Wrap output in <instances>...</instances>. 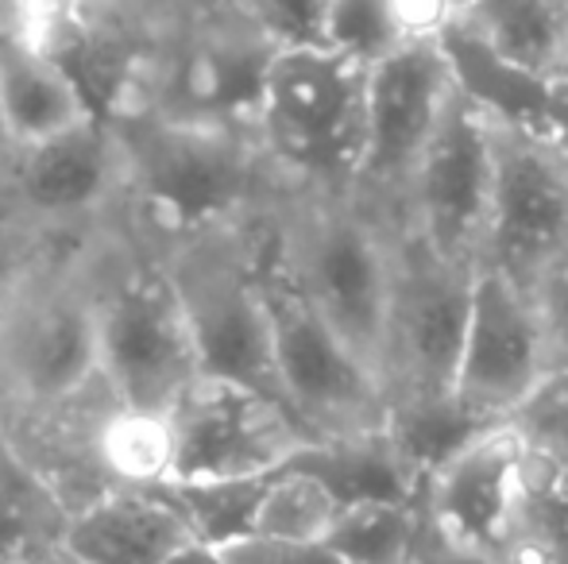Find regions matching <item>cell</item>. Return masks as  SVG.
<instances>
[{
    "label": "cell",
    "mask_w": 568,
    "mask_h": 564,
    "mask_svg": "<svg viewBox=\"0 0 568 564\" xmlns=\"http://www.w3.org/2000/svg\"><path fill=\"white\" fill-rule=\"evenodd\" d=\"M105 121L124 171L120 217L143 240L247 225L286 189V178L267 158L255 129L174 121L143 109Z\"/></svg>",
    "instance_id": "6da1fadb"
},
{
    "label": "cell",
    "mask_w": 568,
    "mask_h": 564,
    "mask_svg": "<svg viewBox=\"0 0 568 564\" xmlns=\"http://www.w3.org/2000/svg\"><path fill=\"white\" fill-rule=\"evenodd\" d=\"M263 233L286 279L387 391L395 217L359 189L286 186Z\"/></svg>",
    "instance_id": "7a4b0ae2"
},
{
    "label": "cell",
    "mask_w": 568,
    "mask_h": 564,
    "mask_svg": "<svg viewBox=\"0 0 568 564\" xmlns=\"http://www.w3.org/2000/svg\"><path fill=\"white\" fill-rule=\"evenodd\" d=\"M90 275L101 379L124 407L171 410L202 360L171 271L120 209L90 236Z\"/></svg>",
    "instance_id": "3957f363"
},
{
    "label": "cell",
    "mask_w": 568,
    "mask_h": 564,
    "mask_svg": "<svg viewBox=\"0 0 568 564\" xmlns=\"http://www.w3.org/2000/svg\"><path fill=\"white\" fill-rule=\"evenodd\" d=\"M101 379L90 236L59 244L0 301V410L51 407Z\"/></svg>",
    "instance_id": "277c9868"
},
{
    "label": "cell",
    "mask_w": 568,
    "mask_h": 564,
    "mask_svg": "<svg viewBox=\"0 0 568 564\" xmlns=\"http://www.w3.org/2000/svg\"><path fill=\"white\" fill-rule=\"evenodd\" d=\"M367 66L322 43L278 47L263 82L255 136L298 189H356L364 155Z\"/></svg>",
    "instance_id": "5b68a950"
},
{
    "label": "cell",
    "mask_w": 568,
    "mask_h": 564,
    "mask_svg": "<svg viewBox=\"0 0 568 564\" xmlns=\"http://www.w3.org/2000/svg\"><path fill=\"white\" fill-rule=\"evenodd\" d=\"M263 217L247 221V225L202 228V233L148 244L159 252V259L179 286L197 360H202V376L240 379V383L260 387L283 402L275 360H271L267 306H263L260 290Z\"/></svg>",
    "instance_id": "8992f818"
},
{
    "label": "cell",
    "mask_w": 568,
    "mask_h": 564,
    "mask_svg": "<svg viewBox=\"0 0 568 564\" xmlns=\"http://www.w3.org/2000/svg\"><path fill=\"white\" fill-rule=\"evenodd\" d=\"M267 221V217H263ZM260 290L267 306L271 360L283 402L317 441L372 437L387 429L390 399L383 383L348 352L322 314L306 301L271 259L267 233L260 228Z\"/></svg>",
    "instance_id": "52a82bcc"
},
{
    "label": "cell",
    "mask_w": 568,
    "mask_h": 564,
    "mask_svg": "<svg viewBox=\"0 0 568 564\" xmlns=\"http://www.w3.org/2000/svg\"><path fill=\"white\" fill-rule=\"evenodd\" d=\"M120 147L105 116L16 143L0 166V209L43 244H78L116 217Z\"/></svg>",
    "instance_id": "ba28073f"
},
{
    "label": "cell",
    "mask_w": 568,
    "mask_h": 564,
    "mask_svg": "<svg viewBox=\"0 0 568 564\" xmlns=\"http://www.w3.org/2000/svg\"><path fill=\"white\" fill-rule=\"evenodd\" d=\"M491 121V202L479 267L530 290L568 252V155L549 132Z\"/></svg>",
    "instance_id": "9c48e42d"
},
{
    "label": "cell",
    "mask_w": 568,
    "mask_h": 564,
    "mask_svg": "<svg viewBox=\"0 0 568 564\" xmlns=\"http://www.w3.org/2000/svg\"><path fill=\"white\" fill-rule=\"evenodd\" d=\"M275 51V39L263 35L232 8L186 20L166 39L140 109L174 121L255 129Z\"/></svg>",
    "instance_id": "30bf717a"
},
{
    "label": "cell",
    "mask_w": 568,
    "mask_h": 564,
    "mask_svg": "<svg viewBox=\"0 0 568 564\" xmlns=\"http://www.w3.org/2000/svg\"><path fill=\"white\" fill-rule=\"evenodd\" d=\"M491 113L453 82L395 217L429 252L460 267H479L491 202Z\"/></svg>",
    "instance_id": "8fae6325"
},
{
    "label": "cell",
    "mask_w": 568,
    "mask_h": 564,
    "mask_svg": "<svg viewBox=\"0 0 568 564\" xmlns=\"http://www.w3.org/2000/svg\"><path fill=\"white\" fill-rule=\"evenodd\" d=\"M171 480L267 475L317 441L275 394L225 376H197L171 407Z\"/></svg>",
    "instance_id": "7c38bea8"
},
{
    "label": "cell",
    "mask_w": 568,
    "mask_h": 564,
    "mask_svg": "<svg viewBox=\"0 0 568 564\" xmlns=\"http://www.w3.org/2000/svg\"><path fill=\"white\" fill-rule=\"evenodd\" d=\"M476 267H460L429 252L395 221V290H390L387 394L395 399H449L471 306Z\"/></svg>",
    "instance_id": "4fadbf2b"
},
{
    "label": "cell",
    "mask_w": 568,
    "mask_h": 564,
    "mask_svg": "<svg viewBox=\"0 0 568 564\" xmlns=\"http://www.w3.org/2000/svg\"><path fill=\"white\" fill-rule=\"evenodd\" d=\"M453 93L449 54L442 43H398L367 66L364 155L356 189L398 217L406 182Z\"/></svg>",
    "instance_id": "5bb4252c"
},
{
    "label": "cell",
    "mask_w": 568,
    "mask_h": 564,
    "mask_svg": "<svg viewBox=\"0 0 568 564\" xmlns=\"http://www.w3.org/2000/svg\"><path fill=\"white\" fill-rule=\"evenodd\" d=\"M549 371L554 352L530 290L476 267L468 325L453 371V402L476 422L503 425Z\"/></svg>",
    "instance_id": "9a60e30c"
},
{
    "label": "cell",
    "mask_w": 568,
    "mask_h": 564,
    "mask_svg": "<svg viewBox=\"0 0 568 564\" xmlns=\"http://www.w3.org/2000/svg\"><path fill=\"white\" fill-rule=\"evenodd\" d=\"M523 499V449L507 425L464 441L418 488L429 534L460 561L495 564Z\"/></svg>",
    "instance_id": "2e32d148"
},
{
    "label": "cell",
    "mask_w": 568,
    "mask_h": 564,
    "mask_svg": "<svg viewBox=\"0 0 568 564\" xmlns=\"http://www.w3.org/2000/svg\"><path fill=\"white\" fill-rule=\"evenodd\" d=\"M113 402L116 394L109 391L105 379H98L82 394L51 402V407L0 410V429L8 433V441L43 475L67 511H78L105 491L120 488L101 460V422L113 410Z\"/></svg>",
    "instance_id": "e0dca14e"
},
{
    "label": "cell",
    "mask_w": 568,
    "mask_h": 564,
    "mask_svg": "<svg viewBox=\"0 0 568 564\" xmlns=\"http://www.w3.org/2000/svg\"><path fill=\"white\" fill-rule=\"evenodd\" d=\"M197 542L159 488H116L67 514L62 550L78 564H166Z\"/></svg>",
    "instance_id": "ac0fdd59"
},
{
    "label": "cell",
    "mask_w": 568,
    "mask_h": 564,
    "mask_svg": "<svg viewBox=\"0 0 568 564\" xmlns=\"http://www.w3.org/2000/svg\"><path fill=\"white\" fill-rule=\"evenodd\" d=\"M0 116L12 143H31L85 121L93 109L51 54L0 35Z\"/></svg>",
    "instance_id": "d6986e66"
},
{
    "label": "cell",
    "mask_w": 568,
    "mask_h": 564,
    "mask_svg": "<svg viewBox=\"0 0 568 564\" xmlns=\"http://www.w3.org/2000/svg\"><path fill=\"white\" fill-rule=\"evenodd\" d=\"M456 23L541 82L568 74V0H468Z\"/></svg>",
    "instance_id": "ffe728a7"
},
{
    "label": "cell",
    "mask_w": 568,
    "mask_h": 564,
    "mask_svg": "<svg viewBox=\"0 0 568 564\" xmlns=\"http://www.w3.org/2000/svg\"><path fill=\"white\" fill-rule=\"evenodd\" d=\"M442 47L449 54V70L456 90L468 93L476 105H484L491 116L510 124H530V129H546L549 116V82L526 74V70L510 66L507 59L479 43L464 23H453L442 35Z\"/></svg>",
    "instance_id": "44dd1931"
},
{
    "label": "cell",
    "mask_w": 568,
    "mask_h": 564,
    "mask_svg": "<svg viewBox=\"0 0 568 564\" xmlns=\"http://www.w3.org/2000/svg\"><path fill=\"white\" fill-rule=\"evenodd\" d=\"M291 468L317 475L325 488L337 495V503L356 499H414V483L406 480L387 433L372 437H329V441H310Z\"/></svg>",
    "instance_id": "7402d4cb"
},
{
    "label": "cell",
    "mask_w": 568,
    "mask_h": 564,
    "mask_svg": "<svg viewBox=\"0 0 568 564\" xmlns=\"http://www.w3.org/2000/svg\"><path fill=\"white\" fill-rule=\"evenodd\" d=\"M67 506L47 480L23 460V452L0 429V561L51 550L67 530Z\"/></svg>",
    "instance_id": "603a6c76"
},
{
    "label": "cell",
    "mask_w": 568,
    "mask_h": 564,
    "mask_svg": "<svg viewBox=\"0 0 568 564\" xmlns=\"http://www.w3.org/2000/svg\"><path fill=\"white\" fill-rule=\"evenodd\" d=\"M484 429H491V425L464 414L449 394V399H395L387 410V429H383V433H387L406 480L418 491L422 480H426L442 460H449L464 441H471V437L484 433Z\"/></svg>",
    "instance_id": "cb8c5ba5"
},
{
    "label": "cell",
    "mask_w": 568,
    "mask_h": 564,
    "mask_svg": "<svg viewBox=\"0 0 568 564\" xmlns=\"http://www.w3.org/2000/svg\"><path fill=\"white\" fill-rule=\"evenodd\" d=\"M422 534L418 495L414 499H356L341 503L325 545L341 564H398Z\"/></svg>",
    "instance_id": "d4e9b609"
},
{
    "label": "cell",
    "mask_w": 568,
    "mask_h": 564,
    "mask_svg": "<svg viewBox=\"0 0 568 564\" xmlns=\"http://www.w3.org/2000/svg\"><path fill=\"white\" fill-rule=\"evenodd\" d=\"M101 460L120 488H159L171 480V410H140L113 402L101 422Z\"/></svg>",
    "instance_id": "484cf974"
},
{
    "label": "cell",
    "mask_w": 568,
    "mask_h": 564,
    "mask_svg": "<svg viewBox=\"0 0 568 564\" xmlns=\"http://www.w3.org/2000/svg\"><path fill=\"white\" fill-rule=\"evenodd\" d=\"M271 475V472H267ZM267 475H217V480H166L159 483L166 499L179 506L190 534L205 545H225L240 534H252Z\"/></svg>",
    "instance_id": "4316f807"
},
{
    "label": "cell",
    "mask_w": 568,
    "mask_h": 564,
    "mask_svg": "<svg viewBox=\"0 0 568 564\" xmlns=\"http://www.w3.org/2000/svg\"><path fill=\"white\" fill-rule=\"evenodd\" d=\"M337 506V495L317 475L286 464L263 483L252 530L271 537H294V542H325Z\"/></svg>",
    "instance_id": "83f0119b"
},
{
    "label": "cell",
    "mask_w": 568,
    "mask_h": 564,
    "mask_svg": "<svg viewBox=\"0 0 568 564\" xmlns=\"http://www.w3.org/2000/svg\"><path fill=\"white\" fill-rule=\"evenodd\" d=\"M515 433L526 464L568 488V368H554L503 422Z\"/></svg>",
    "instance_id": "f1b7e54d"
},
{
    "label": "cell",
    "mask_w": 568,
    "mask_h": 564,
    "mask_svg": "<svg viewBox=\"0 0 568 564\" xmlns=\"http://www.w3.org/2000/svg\"><path fill=\"white\" fill-rule=\"evenodd\" d=\"M322 47L372 66L398 47V31L387 0H329L322 16Z\"/></svg>",
    "instance_id": "f546056e"
},
{
    "label": "cell",
    "mask_w": 568,
    "mask_h": 564,
    "mask_svg": "<svg viewBox=\"0 0 568 564\" xmlns=\"http://www.w3.org/2000/svg\"><path fill=\"white\" fill-rule=\"evenodd\" d=\"M329 0H225L247 23L271 35L278 47L294 43H322V16Z\"/></svg>",
    "instance_id": "4dcf8cb0"
},
{
    "label": "cell",
    "mask_w": 568,
    "mask_h": 564,
    "mask_svg": "<svg viewBox=\"0 0 568 564\" xmlns=\"http://www.w3.org/2000/svg\"><path fill=\"white\" fill-rule=\"evenodd\" d=\"M213 550L225 564H341L325 542H294V537H271L255 530Z\"/></svg>",
    "instance_id": "1f68e13d"
},
{
    "label": "cell",
    "mask_w": 568,
    "mask_h": 564,
    "mask_svg": "<svg viewBox=\"0 0 568 564\" xmlns=\"http://www.w3.org/2000/svg\"><path fill=\"white\" fill-rule=\"evenodd\" d=\"M530 298L541 317V329H546L554 368H568V252H561V256L534 279Z\"/></svg>",
    "instance_id": "d6a6232c"
},
{
    "label": "cell",
    "mask_w": 568,
    "mask_h": 564,
    "mask_svg": "<svg viewBox=\"0 0 568 564\" xmlns=\"http://www.w3.org/2000/svg\"><path fill=\"white\" fill-rule=\"evenodd\" d=\"M398 43H442L460 16V0H387Z\"/></svg>",
    "instance_id": "836d02e7"
},
{
    "label": "cell",
    "mask_w": 568,
    "mask_h": 564,
    "mask_svg": "<svg viewBox=\"0 0 568 564\" xmlns=\"http://www.w3.org/2000/svg\"><path fill=\"white\" fill-rule=\"evenodd\" d=\"M51 248L39 236H31L23 225H16L4 209H0V301L12 294V286L39 264V256ZM59 248V244H54Z\"/></svg>",
    "instance_id": "e575fe53"
},
{
    "label": "cell",
    "mask_w": 568,
    "mask_h": 564,
    "mask_svg": "<svg viewBox=\"0 0 568 564\" xmlns=\"http://www.w3.org/2000/svg\"><path fill=\"white\" fill-rule=\"evenodd\" d=\"M418 511H422V506H418ZM398 564H464V561L456 557V553L445 550V545L437 542L434 534H429L426 519H422V534H418V542H414V550L406 553V557L398 561Z\"/></svg>",
    "instance_id": "d590c367"
},
{
    "label": "cell",
    "mask_w": 568,
    "mask_h": 564,
    "mask_svg": "<svg viewBox=\"0 0 568 564\" xmlns=\"http://www.w3.org/2000/svg\"><path fill=\"white\" fill-rule=\"evenodd\" d=\"M148 4L159 8L171 23H186V20H202V16L217 12L225 0H148Z\"/></svg>",
    "instance_id": "8d00e7d4"
},
{
    "label": "cell",
    "mask_w": 568,
    "mask_h": 564,
    "mask_svg": "<svg viewBox=\"0 0 568 564\" xmlns=\"http://www.w3.org/2000/svg\"><path fill=\"white\" fill-rule=\"evenodd\" d=\"M166 564H225L221 561V553L213 550V545H205V542H190L186 550H179Z\"/></svg>",
    "instance_id": "74e56055"
},
{
    "label": "cell",
    "mask_w": 568,
    "mask_h": 564,
    "mask_svg": "<svg viewBox=\"0 0 568 564\" xmlns=\"http://www.w3.org/2000/svg\"><path fill=\"white\" fill-rule=\"evenodd\" d=\"M0 564H78L70 557L62 545H51V550H39V553H28V557H16V561H0Z\"/></svg>",
    "instance_id": "f35d334b"
},
{
    "label": "cell",
    "mask_w": 568,
    "mask_h": 564,
    "mask_svg": "<svg viewBox=\"0 0 568 564\" xmlns=\"http://www.w3.org/2000/svg\"><path fill=\"white\" fill-rule=\"evenodd\" d=\"M12 136H8V129H4V116H0V166H4V158L12 155Z\"/></svg>",
    "instance_id": "ab89813d"
},
{
    "label": "cell",
    "mask_w": 568,
    "mask_h": 564,
    "mask_svg": "<svg viewBox=\"0 0 568 564\" xmlns=\"http://www.w3.org/2000/svg\"><path fill=\"white\" fill-rule=\"evenodd\" d=\"M464 564H484V561H464Z\"/></svg>",
    "instance_id": "60d3db41"
},
{
    "label": "cell",
    "mask_w": 568,
    "mask_h": 564,
    "mask_svg": "<svg viewBox=\"0 0 568 564\" xmlns=\"http://www.w3.org/2000/svg\"><path fill=\"white\" fill-rule=\"evenodd\" d=\"M464 4H468V0H460V8H464Z\"/></svg>",
    "instance_id": "b9f144b4"
},
{
    "label": "cell",
    "mask_w": 568,
    "mask_h": 564,
    "mask_svg": "<svg viewBox=\"0 0 568 564\" xmlns=\"http://www.w3.org/2000/svg\"><path fill=\"white\" fill-rule=\"evenodd\" d=\"M565 155H568V143H565Z\"/></svg>",
    "instance_id": "7bdbcfd3"
}]
</instances>
